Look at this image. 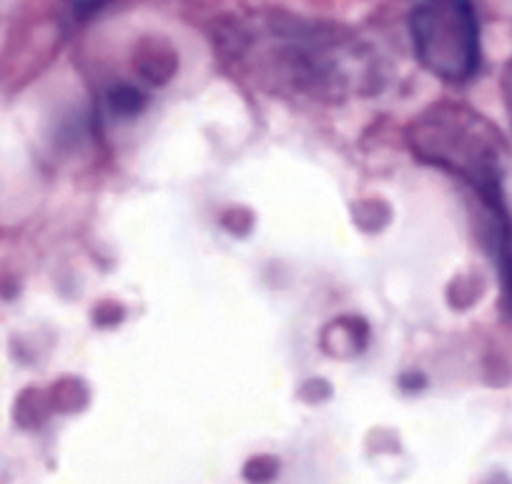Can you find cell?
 <instances>
[{"mask_svg": "<svg viewBox=\"0 0 512 484\" xmlns=\"http://www.w3.org/2000/svg\"><path fill=\"white\" fill-rule=\"evenodd\" d=\"M412 41L425 68L445 81H467L480 68V23L472 0H422Z\"/></svg>", "mask_w": 512, "mask_h": 484, "instance_id": "obj_1", "label": "cell"}, {"mask_svg": "<svg viewBox=\"0 0 512 484\" xmlns=\"http://www.w3.org/2000/svg\"><path fill=\"white\" fill-rule=\"evenodd\" d=\"M111 106L116 113H123V116H134V113H139L141 106H144V96H141L136 88L121 86L118 91L111 93Z\"/></svg>", "mask_w": 512, "mask_h": 484, "instance_id": "obj_2", "label": "cell"}, {"mask_svg": "<svg viewBox=\"0 0 512 484\" xmlns=\"http://www.w3.org/2000/svg\"><path fill=\"white\" fill-rule=\"evenodd\" d=\"M244 474H246V479H249V482L264 484V482H269L274 474H277V462H274L272 457H256V459H251L249 464H246Z\"/></svg>", "mask_w": 512, "mask_h": 484, "instance_id": "obj_3", "label": "cell"}, {"mask_svg": "<svg viewBox=\"0 0 512 484\" xmlns=\"http://www.w3.org/2000/svg\"><path fill=\"white\" fill-rule=\"evenodd\" d=\"M108 3H113V0H68V6H71V13L76 18H88L91 13L101 11V8H106Z\"/></svg>", "mask_w": 512, "mask_h": 484, "instance_id": "obj_4", "label": "cell"}]
</instances>
